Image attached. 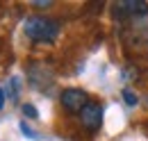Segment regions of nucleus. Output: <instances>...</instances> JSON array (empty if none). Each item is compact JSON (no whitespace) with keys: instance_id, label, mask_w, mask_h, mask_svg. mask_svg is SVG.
<instances>
[{"instance_id":"obj_2","label":"nucleus","mask_w":148,"mask_h":141,"mask_svg":"<svg viewBox=\"0 0 148 141\" xmlns=\"http://www.w3.org/2000/svg\"><path fill=\"white\" fill-rule=\"evenodd\" d=\"M59 103L62 107L66 109V112H71V114H80L84 107L89 105V93L84 91V89H77V87H71V89H64L62 91V96H59Z\"/></svg>"},{"instance_id":"obj_5","label":"nucleus","mask_w":148,"mask_h":141,"mask_svg":"<svg viewBox=\"0 0 148 141\" xmlns=\"http://www.w3.org/2000/svg\"><path fill=\"white\" fill-rule=\"evenodd\" d=\"M21 132H23L25 137H30V139H39V134H37V132H34V130H32V127H30L27 123H25V121L21 123Z\"/></svg>"},{"instance_id":"obj_1","label":"nucleus","mask_w":148,"mask_h":141,"mask_svg":"<svg viewBox=\"0 0 148 141\" xmlns=\"http://www.w3.org/2000/svg\"><path fill=\"white\" fill-rule=\"evenodd\" d=\"M23 32L34 43H53L62 32V25L59 21L48 16H30L23 23Z\"/></svg>"},{"instance_id":"obj_7","label":"nucleus","mask_w":148,"mask_h":141,"mask_svg":"<svg viewBox=\"0 0 148 141\" xmlns=\"http://www.w3.org/2000/svg\"><path fill=\"white\" fill-rule=\"evenodd\" d=\"M18 84H21V82H18V77H12V80H9V87H12L9 96H12V98H16V96H18V91H21Z\"/></svg>"},{"instance_id":"obj_3","label":"nucleus","mask_w":148,"mask_h":141,"mask_svg":"<svg viewBox=\"0 0 148 141\" xmlns=\"http://www.w3.org/2000/svg\"><path fill=\"white\" fill-rule=\"evenodd\" d=\"M103 112H105V107L100 105V103H91L89 100V105L80 112V123H82V127L89 130V132H96L103 125Z\"/></svg>"},{"instance_id":"obj_8","label":"nucleus","mask_w":148,"mask_h":141,"mask_svg":"<svg viewBox=\"0 0 148 141\" xmlns=\"http://www.w3.org/2000/svg\"><path fill=\"white\" fill-rule=\"evenodd\" d=\"M32 7H37V9H48V7H53V2H32Z\"/></svg>"},{"instance_id":"obj_9","label":"nucleus","mask_w":148,"mask_h":141,"mask_svg":"<svg viewBox=\"0 0 148 141\" xmlns=\"http://www.w3.org/2000/svg\"><path fill=\"white\" fill-rule=\"evenodd\" d=\"M5 98H7V96H5V89L0 87V109L5 107Z\"/></svg>"},{"instance_id":"obj_6","label":"nucleus","mask_w":148,"mask_h":141,"mask_svg":"<svg viewBox=\"0 0 148 141\" xmlns=\"http://www.w3.org/2000/svg\"><path fill=\"white\" fill-rule=\"evenodd\" d=\"M123 100H125L130 107H134V105H137V96H134V93H132L130 89H123Z\"/></svg>"},{"instance_id":"obj_4","label":"nucleus","mask_w":148,"mask_h":141,"mask_svg":"<svg viewBox=\"0 0 148 141\" xmlns=\"http://www.w3.org/2000/svg\"><path fill=\"white\" fill-rule=\"evenodd\" d=\"M21 109H23V116H25V118H39V112L34 109V105L25 103V105L21 107Z\"/></svg>"}]
</instances>
